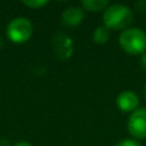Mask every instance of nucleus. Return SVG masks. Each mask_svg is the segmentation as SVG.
<instances>
[{
	"label": "nucleus",
	"instance_id": "nucleus-1",
	"mask_svg": "<svg viewBox=\"0 0 146 146\" xmlns=\"http://www.w3.org/2000/svg\"><path fill=\"white\" fill-rule=\"evenodd\" d=\"M104 26L109 30H127L133 21V12L127 5L111 4L104 10Z\"/></svg>",
	"mask_w": 146,
	"mask_h": 146
},
{
	"label": "nucleus",
	"instance_id": "nucleus-2",
	"mask_svg": "<svg viewBox=\"0 0 146 146\" xmlns=\"http://www.w3.org/2000/svg\"><path fill=\"white\" fill-rule=\"evenodd\" d=\"M119 45L129 55H144L146 51V32L139 27H128L122 31Z\"/></svg>",
	"mask_w": 146,
	"mask_h": 146
},
{
	"label": "nucleus",
	"instance_id": "nucleus-3",
	"mask_svg": "<svg viewBox=\"0 0 146 146\" xmlns=\"http://www.w3.org/2000/svg\"><path fill=\"white\" fill-rule=\"evenodd\" d=\"M33 33V26L28 18L17 17L7 26V36L14 44H25Z\"/></svg>",
	"mask_w": 146,
	"mask_h": 146
},
{
	"label": "nucleus",
	"instance_id": "nucleus-4",
	"mask_svg": "<svg viewBox=\"0 0 146 146\" xmlns=\"http://www.w3.org/2000/svg\"><path fill=\"white\" fill-rule=\"evenodd\" d=\"M51 48H53V54L58 60L66 62L71 59L74 51V45L73 40L64 32H55L51 38Z\"/></svg>",
	"mask_w": 146,
	"mask_h": 146
},
{
	"label": "nucleus",
	"instance_id": "nucleus-5",
	"mask_svg": "<svg viewBox=\"0 0 146 146\" xmlns=\"http://www.w3.org/2000/svg\"><path fill=\"white\" fill-rule=\"evenodd\" d=\"M127 128L131 136L137 141L146 139V108H139L131 113Z\"/></svg>",
	"mask_w": 146,
	"mask_h": 146
},
{
	"label": "nucleus",
	"instance_id": "nucleus-6",
	"mask_svg": "<svg viewBox=\"0 0 146 146\" xmlns=\"http://www.w3.org/2000/svg\"><path fill=\"white\" fill-rule=\"evenodd\" d=\"M139 96L131 90L122 91L117 98V106L123 113H133L136 109H139Z\"/></svg>",
	"mask_w": 146,
	"mask_h": 146
},
{
	"label": "nucleus",
	"instance_id": "nucleus-7",
	"mask_svg": "<svg viewBox=\"0 0 146 146\" xmlns=\"http://www.w3.org/2000/svg\"><path fill=\"white\" fill-rule=\"evenodd\" d=\"M85 18L82 8L78 7H69L62 13V23L66 27H77L82 23Z\"/></svg>",
	"mask_w": 146,
	"mask_h": 146
},
{
	"label": "nucleus",
	"instance_id": "nucleus-8",
	"mask_svg": "<svg viewBox=\"0 0 146 146\" xmlns=\"http://www.w3.org/2000/svg\"><path fill=\"white\" fill-rule=\"evenodd\" d=\"M82 9L87 10V12H101L105 10L109 7V3L106 0H82L81 1Z\"/></svg>",
	"mask_w": 146,
	"mask_h": 146
},
{
	"label": "nucleus",
	"instance_id": "nucleus-9",
	"mask_svg": "<svg viewBox=\"0 0 146 146\" xmlns=\"http://www.w3.org/2000/svg\"><path fill=\"white\" fill-rule=\"evenodd\" d=\"M109 38H110V30H109L108 27H105L104 25L96 27V30L94 31V33H92L94 42L100 44V45L106 44L109 41Z\"/></svg>",
	"mask_w": 146,
	"mask_h": 146
},
{
	"label": "nucleus",
	"instance_id": "nucleus-10",
	"mask_svg": "<svg viewBox=\"0 0 146 146\" xmlns=\"http://www.w3.org/2000/svg\"><path fill=\"white\" fill-rule=\"evenodd\" d=\"M23 5L28 8H32V9H40V8L48 5V1L46 0H27V1H23Z\"/></svg>",
	"mask_w": 146,
	"mask_h": 146
},
{
	"label": "nucleus",
	"instance_id": "nucleus-11",
	"mask_svg": "<svg viewBox=\"0 0 146 146\" xmlns=\"http://www.w3.org/2000/svg\"><path fill=\"white\" fill-rule=\"evenodd\" d=\"M114 146H142V145L135 139H123L117 142Z\"/></svg>",
	"mask_w": 146,
	"mask_h": 146
},
{
	"label": "nucleus",
	"instance_id": "nucleus-12",
	"mask_svg": "<svg viewBox=\"0 0 146 146\" xmlns=\"http://www.w3.org/2000/svg\"><path fill=\"white\" fill-rule=\"evenodd\" d=\"M140 66H141V69L144 72H146V53L144 55H141V60H140Z\"/></svg>",
	"mask_w": 146,
	"mask_h": 146
},
{
	"label": "nucleus",
	"instance_id": "nucleus-13",
	"mask_svg": "<svg viewBox=\"0 0 146 146\" xmlns=\"http://www.w3.org/2000/svg\"><path fill=\"white\" fill-rule=\"evenodd\" d=\"M14 146H32V145L27 141H19V142H17V144H14Z\"/></svg>",
	"mask_w": 146,
	"mask_h": 146
},
{
	"label": "nucleus",
	"instance_id": "nucleus-14",
	"mask_svg": "<svg viewBox=\"0 0 146 146\" xmlns=\"http://www.w3.org/2000/svg\"><path fill=\"white\" fill-rule=\"evenodd\" d=\"M1 46H3V38L0 37V48H1Z\"/></svg>",
	"mask_w": 146,
	"mask_h": 146
},
{
	"label": "nucleus",
	"instance_id": "nucleus-15",
	"mask_svg": "<svg viewBox=\"0 0 146 146\" xmlns=\"http://www.w3.org/2000/svg\"><path fill=\"white\" fill-rule=\"evenodd\" d=\"M144 96H145V99H146V86H145V88H144Z\"/></svg>",
	"mask_w": 146,
	"mask_h": 146
}]
</instances>
